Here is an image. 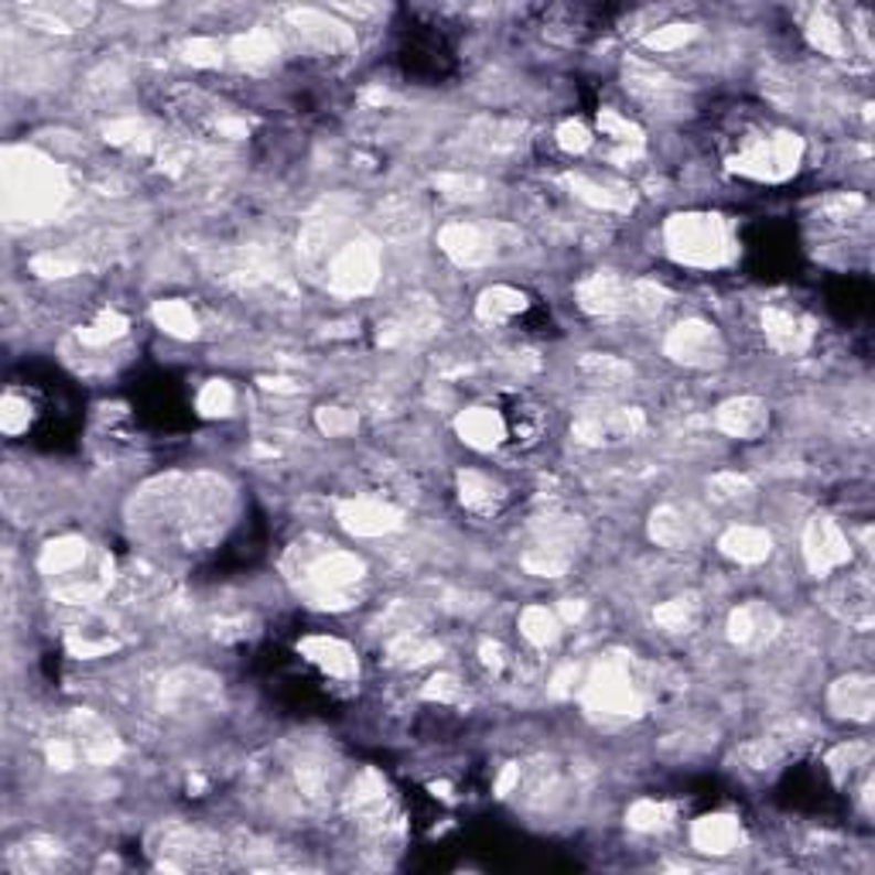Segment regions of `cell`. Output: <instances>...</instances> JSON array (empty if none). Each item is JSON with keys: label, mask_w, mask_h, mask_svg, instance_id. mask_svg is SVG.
I'll list each match as a JSON object with an SVG mask.
<instances>
[{"label": "cell", "mask_w": 875, "mask_h": 875, "mask_svg": "<svg viewBox=\"0 0 875 875\" xmlns=\"http://www.w3.org/2000/svg\"><path fill=\"white\" fill-rule=\"evenodd\" d=\"M301 653L308 663H314L329 681H353L356 671H360V663H356V653L349 650L342 640H332V637H308L301 640Z\"/></svg>", "instance_id": "obj_8"}, {"label": "cell", "mask_w": 875, "mask_h": 875, "mask_svg": "<svg viewBox=\"0 0 875 875\" xmlns=\"http://www.w3.org/2000/svg\"><path fill=\"white\" fill-rule=\"evenodd\" d=\"M837 599H845V619L852 626H868L872 622V581L865 575L849 578V585H842Z\"/></svg>", "instance_id": "obj_22"}, {"label": "cell", "mask_w": 875, "mask_h": 875, "mask_svg": "<svg viewBox=\"0 0 875 875\" xmlns=\"http://www.w3.org/2000/svg\"><path fill=\"white\" fill-rule=\"evenodd\" d=\"M668 353L687 366H708L722 356V342L712 326L705 322H687L677 326L668 339Z\"/></svg>", "instance_id": "obj_7"}, {"label": "cell", "mask_w": 875, "mask_h": 875, "mask_svg": "<svg viewBox=\"0 0 875 875\" xmlns=\"http://www.w3.org/2000/svg\"><path fill=\"white\" fill-rule=\"evenodd\" d=\"M663 818H668V811L660 808V803L653 800H640L633 811H629V824L640 828V831H657L663 824Z\"/></svg>", "instance_id": "obj_28"}, {"label": "cell", "mask_w": 875, "mask_h": 875, "mask_svg": "<svg viewBox=\"0 0 875 875\" xmlns=\"http://www.w3.org/2000/svg\"><path fill=\"white\" fill-rule=\"evenodd\" d=\"M554 145L562 148L565 154L578 158V154H585L591 148V130L581 120H565L562 127L554 130Z\"/></svg>", "instance_id": "obj_25"}, {"label": "cell", "mask_w": 875, "mask_h": 875, "mask_svg": "<svg viewBox=\"0 0 875 875\" xmlns=\"http://www.w3.org/2000/svg\"><path fill=\"white\" fill-rule=\"evenodd\" d=\"M459 500L469 513L476 516H493L503 500H506V489L485 472H476V469H466L459 476Z\"/></svg>", "instance_id": "obj_9"}, {"label": "cell", "mask_w": 875, "mask_h": 875, "mask_svg": "<svg viewBox=\"0 0 875 875\" xmlns=\"http://www.w3.org/2000/svg\"><path fill=\"white\" fill-rule=\"evenodd\" d=\"M441 247H445L448 257H455L459 264H479V260L489 257V243H485L482 230L479 226H466V223L448 226L441 233Z\"/></svg>", "instance_id": "obj_18"}, {"label": "cell", "mask_w": 875, "mask_h": 875, "mask_svg": "<svg viewBox=\"0 0 875 875\" xmlns=\"http://www.w3.org/2000/svg\"><path fill=\"white\" fill-rule=\"evenodd\" d=\"M523 311H527V295L516 291V288H506V285L489 288L479 298V319L489 326H510L513 319H520Z\"/></svg>", "instance_id": "obj_15"}, {"label": "cell", "mask_w": 875, "mask_h": 875, "mask_svg": "<svg viewBox=\"0 0 875 875\" xmlns=\"http://www.w3.org/2000/svg\"><path fill=\"white\" fill-rule=\"evenodd\" d=\"M691 39H694V28L691 24H668V28H657L650 39H647V45L653 52H674V49H681Z\"/></svg>", "instance_id": "obj_26"}, {"label": "cell", "mask_w": 875, "mask_h": 875, "mask_svg": "<svg viewBox=\"0 0 875 875\" xmlns=\"http://www.w3.org/2000/svg\"><path fill=\"white\" fill-rule=\"evenodd\" d=\"M199 407H202L205 414H230V407H233V391H230V383H223V380L205 383L202 394H199Z\"/></svg>", "instance_id": "obj_27"}, {"label": "cell", "mask_w": 875, "mask_h": 875, "mask_svg": "<svg viewBox=\"0 0 875 875\" xmlns=\"http://www.w3.org/2000/svg\"><path fill=\"white\" fill-rule=\"evenodd\" d=\"M301 575H305V588L314 602L322 606H332V602H342L345 595H353L356 585L363 581V565L360 557L345 554L339 547H326L314 557L301 565Z\"/></svg>", "instance_id": "obj_3"}, {"label": "cell", "mask_w": 875, "mask_h": 875, "mask_svg": "<svg viewBox=\"0 0 875 875\" xmlns=\"http://www.w3.org/2000/svg\"><path fill=\"white\" fill-rule=\"evenodd\" d=\"M762 335L777 353H803L814 339V326L790 305H769L762 308Z\"/></svg>", "instance_id": "obj_5"}, {"label": "cell", "mask_w": 875, "mask_h": 875, "mask_svg": "<svg viewBox=\"0 0 875 875\" xmlns=\"http://www.w3.org/2000/svg\"><path fill=\"white\" fill-rule=\"evenodd\" d=\"M520 633L527 637L531 643L544 647L547 640L557 637V619H554L551 609H544V606H531L527 612L520 616Z\"/></svg>", "instance_id": "obj_23"}, {"label": "cell", "mask_w": 875, "mask_h": 875, "mask_svg": "<svg viewBox=\"0 0 875 875\" xmlns=\"http://www.w3.org/2000/svg\"><path fill=\"white\" fill-rule=\"evenodd\" d=\"M803 554H808V565L818 575H828V572L852 562V544L834 520L814 516L808 523V534H803Z\"/></svg>", "instance_id": "obj_4"}, {"label": "cell", "mask_w": 875, "mask_h": 875, "mask_svg": "<svg viewBox=\"0 0 875 875\" xmlns=\"http://www.w3.org/2000/svg\"><path fill=\"white\" fill-rule=\"evenodd\" d=\"M725 161L735 174H743V179L787 182L793 179L803 161V141L790 130L746 120L725 141Z\"/></svg>", "instance_id": "obj_1"}, {"label": "cell", "mask_w": 875, "mask_h": 875, "mask_svg": "<svg viewBox=\"0 0 875 875\" xmlns=\"http://www.w3.org/2000/svg\"><path fill=\"white\" fill-rule=\"evenodd\" d=\"M154 319L174 335H195V314L182 301H161L154 308Z\"/></svg>", "instance_id": "obj_24"}, {"label": "cell", "mask_w": 875, "mask_h": 875, "mask_svg": "<svg viewBox=\"0 0 875 875\" xmlns=\"http://www.w3.org/2000/svg\"><path fill=\"white\" fill-rule=\"evenodd\" d=\"M743 837V828L735 818H725V814H715V818H702L694 824V845L702 852H732L739 845Z\"/></svg>", "instance_id": "obj_17"}, {"label": "cell", "mask_w": 875, "mask_h": 875, "mask_svg": "<svg viewBox=\"0 0 875 875\" xmlns=\"http://www.w3.org/2000/svg\"><path fill=\"white\" fill-rule=\"evenodd\" d=\"M653 537L663 547H684V544L694 541V523H691V516L684 510L668 506V510L653 513Z\"/></svg>", "instance_id": "obj_20"}, {"label": "cell", "mask_w": 875, "mask_h": 875, "mask_svg": "<svg viewBox=\"0 0 875 875\" xmlns=\"http://www.w3.org/2000/svg\"><path fill=\"white\" fill-rule=\"evenodd\" d=\"M668 254L687 267H722L732 254V236L722 216L681 213L663 230Z\"/></svg>", "instance_id": "obj_2"}, {"label": "cell", "mask_w": 875, "mask_h": 875, "mask_svg": "<svg viewBox=\"0 0 875 875\" xmlns=\"http://www.w3.org/2000/svg\"><path fill=\"white\" fill-rule=\"evenodd\" d=\"M769 422V410L762 401L756 397H739V401H728L722 410H718V428L735 435V438H756Z\"/></svg>", "instance_id": "obj_12"}, {"label": "cell", "mask_w": 875, "mask_h": 875, "mask_svg": "<svg viewBox=\"0 0 875 875\" xmlns=\"http://www.w3.org/2000/svg\"><path fill=\"white\" fill-rule=\"evenodd\" d=\"M578 301L591 314H616L629 308V285H622L612 274H595L591 281L578 288Z\"/></svg>", "instance_id": "obj_10"}, {"label": "cell", "mask_w": 875, "mask_h": 875, "mask_svg": "<svg viewBox=\"0 0 875 875\" xmlns=\"http://www.w3.org/2000/svg\"><path fill=\"white\" fill-rule=\"evenodd\" d=\"M808 39H811V45H814L818 52L842 58V55H849V49H852V28H845V21H837L834 11L821 8V11H814V18L808 21Z\"/></svg>", "instance_id": "obj_13"}, {"label": "cell", "mask_w": 875, "mask_h": 875, "mask_svg": "<svg viewBox=\"0 0 875 875\" xmlns=\"http://www.w3.org/2000/svg\"><path fill=\"white\" fill-rule=\"evenodd\" d=\"M777 629V619L766 606H743L739 612L732 616V640L743 647H756L762 643L769 633Z\"/></svg>", "instance_id": "obj_19"}, {"label": "cell", "mask_w": 875, "mask_h": 875, "mask_svg": "<svg viewBox=\"0 0 875 875\" xmlns=\"http://www.w3.org/2000/svg\"><path fill=\"white\" fill-rule=\"evenodd\" d=\"M455 431L459 438L479 451H493V448H503L506 445V417H503V407L500 404H476L469 410L459 414V422H455Z\"/></svg>", "instance_id": "obj_6"}, {"label": "cell", "mask_w": 875, "mask_h": 875, "mask_svg": "<svg viewBox=\"0 0 875 875\" xmlns=\"http://www.w3.org/2000/svg\"><path fill=\"white\" fill-rule=\"evenodd\" d=\"M722 547L739 562H762L769 554V534L756 527H735L722 537Z\"/></svg>", "instance_id": "obj_21"}, {"label": "cell", "mask_w": 875, "mask_h": 875, "mask_svg": "<svg viewBox=\"0 0 875 875\" xmlns=\"http://www.w3.org/2000/svg\"><path fill=\"white\" fill-rule=\"evenodd\" d=\"M872 702L875 697H872L868 677H845V681H837L831 691V708L845 718H855V722H868Z\"/></svg>", "instance_id": "obj_16"}, {"label": "cell", "mask_w": 875, "mask_h": 875, "mask_svg": "<svg viewBox=\"0 0 875 875\" xmlns=\"http://www.w3.org/2000/svg\"><path fill=\"white\" fill-rule=\"evenodd\" d=\"M353 425H356V422H353V417H342L339 410H335V414H326V417H322V428H326L329 435H342V431H349V428H353Z\"/></svg>", "instance_id": "obj_29"}, {"label": "cell", "mask_w": 875, "mask_h": 875, "mask_svg": "<svg viewBox=\"0 0 875 875\" xmlns=\"http://www.w3.org/2000/svg\"><path fill=\"white\" fill-rule=\"evenodd\" d=\"M342 520H345L349 531L366 534V537L397 527V513L387 503H380V500H356V503H349L342 510Z\"/></svg>", "instance_id": "obj_14"}, {"label": "cell", "mask_w": 875, "mask_h": 875, "mask_svg": "<svg viewBox=\"0 0 875 875\" xmlns=\"http://www.w3.org/2000/svg\"><path fill=\"white\" fill-rule=\"evenodd\" d=\"M588 694H591L595 708H602V712H609V715H629V708H637L633 684H629V677H626L619 668L602 671L599 677L591 681Z\"/></svg>", "instance_id": "obj_11"}]
</instances>
